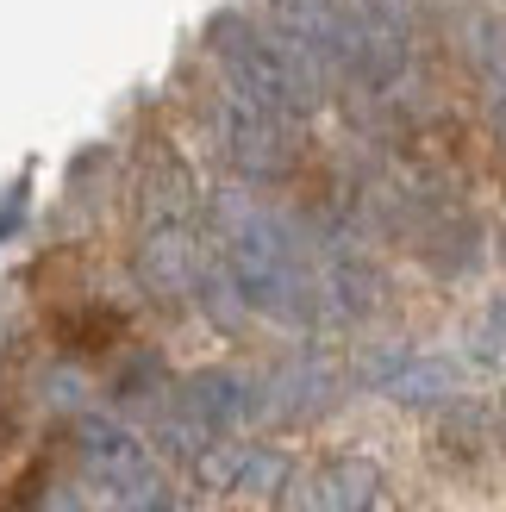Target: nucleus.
<instances>
[{"mask_svg":"<svg viewBox=\"0 0 506 512\" xmlns=\"http://www.w3.org/2000/svg\"><path fill=\"white\" fill-rule=\"evenodd\" d=\"M363 381L382 388L388 400H407V406H444L457 394V369L444 356H425V350H375L363 363Z\"/></svg>","mask_w":506,"mask_h":512,"instance_id":"39448f33","label":"nucleus"},{"mask_svg":"<svg viewBox=\"0 0 506 512\" xmlns=\"http://www.w3.org/2000/svg\"><path fill=\"white\" fill-rule=\"evenodd\" d=\"M282 38L307 57L313 69H357V13L344 0H269Z\"/></svg>","mask_w":506,"mask_h":512,"instance_id":"7ed1b4c3","label":"nucleus"},{"mask_svg":"<svg viewBox=\"0 0 506 512\" xmlns=\"http://www.w3.org/2000/svg\"><path fill=\"white\" fill-rule=\"evenodd\" d=\"M344 7L357 13V69H350V82H363L369 94L400 88L419 44V0H344Z\"/></svg>","mask_w":506,"mask_h":512,"instance_id":"f03ea898","label":"nucleus"},{"mask_svg":"<svg viewBox=\"0 0 506 512\" xmlns=\"http://www.w3.org/2000/svg\"><path fill=\"white\" fill-rule=\"evenodd\" d=\"M225 57H232L238 82L250 88V100L269 113V119H307L319 107V82H313V63L300 57L288 38H263L238 25L225 32Z\"/></svg>","mask_w":506,"mask_h":512,"instance_id":"f257e3e1","label":"nucleus"},{"mask_svg":"<svg viewBox=\"0 0 506 512\" xmlns=\"http://www.w3.org/2000/svg\"><path fill=\"white\" fill-rule=\"evenodd\" d=\"M300 512H375L382 506V463L369 456H325L319 469L300 475Z\"/></svg>","mask_w":506,"mask_h":512,"instance_id":"20e7f679","label":"nucleus"}]
</instances>
